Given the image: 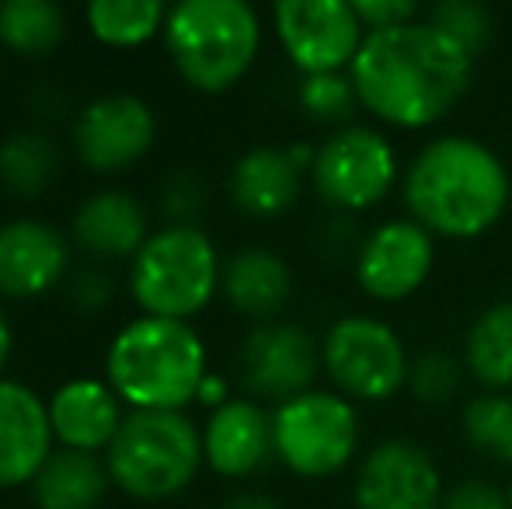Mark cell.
Here are the masks:
<instances>
[{
    "label": "cell",
    "instance_id": "cell-10",
    "mask_svg": "<svg viewBox=\"0 0 512 509\" xmlns=\"http://www.w3.org/2000/svg\"><path fill=\"white\" fill-rule=\"evenodd\" d=\"M279 46L304 77L349 74L366 28L349 0H279L272 7Z\"/></svg>",
    "mask_w": 512,
    "mask_h": 509
},
{
    "label": "cell",
    "instance_id": "cell-28",
    "mask_svg": "<svg viewBox=\"0 0 512 509\" xmlns=\"http://www.w3.org/2000/svg\"><path fill=\"white\" fill-rule=\"evenodd\" d=\"M425 21L432 28L446 35L453 46H460L474 63H478L481 53H488L495 39V14L488 4H478V0H439L425 11Z\"/></svg>",
    "mask_w": 512,
    "mask_h": 509
},
{
    "label": "cell",
    "instance_id": "cell-37",
    "mask_svg": "<svg viewBox=\"0 0 512 509\" xmlns=\"http://www.w3.org/2000/svg\"><path fill=\"white\" fill-rule=\"evenodd\" d=\"M223 509H279V503L272 496H265V492H241V496L227 499Z\"/></svg>",
    "mask_w": 512,
    "mask_h": 509
},
{
    "label": "cell",
    "instance_id": "cell-11",
    "mask_svg": "<svg viewBox=\"0 0 512 509\" xmlns=\"http://www.w3.org/2000/svg\"><path fill=\"white\" fill-rule=\"evenodd\" d=\"M241 381L255 398L283 401L300 398L314 391V381L321 374V342L297 321H269L255 325V332L244 339L241 353Z\"/></svg>",
    "mask_w": 512,
    "mask_h": 509
},
{
    "label": "cell",
    "instance_id": "cell-21",
    "mask_svg": "<svg viewBox=\"0 0 512 509\" xmlns=\"http://www.w3.org/2000/svg\"><path fill=\"white\" fill-rule=\"evenodd\" d=\"M74 238L98 258H126L147 245V213L129 192L105 189L88 196L74 213Z\"/></svg>",
    "mask_w": 512,
    "mask_h": 509
},
{
    "label": "cell",
    "instance_id": "cell-31",
    "mask_svg": "<svg viewBox=\"0 0 512 509\" xmlns=\"http://www.w3.org/2000/svg\"><path fill=\"white\" fill-rule=\"evenodd\" d=\"M206 206V182L189 168H178L161 185V210L175 227H189Z\"/></svg>",
    "mask_w": 512,
    "mask_h": 509
},
{
    "label": "cell",
    "instance_id": "cell-9",
    "mask_svg": "<svg viewBox=\"0 0 512 509\" xmlns=\"http://www.w3.org/2000/svg\"><path fill=\"white\" fill-rule=\"evenodd\" d=\"M314 192L335 213H363L384 203L398 185V154L380 129L345 126L317 147L310 168Z\"/></svg>",
    "mask_w": 512,
    "mask_h": 509
},
{
    "label": "cell",
    "instance_id": "cell-13",
    "mask_svg": "<svg viewBox=\"0 0 512 509\" xmlns=\"http://www.w3.org/2000/svg\"><path fill=\"white\" fill-rule=\"evenodd\" d=\"M443 478L432 454L415 440H384L370 447L356 471L352 503L356 509H436Z\"/></svg>",
    "mask_w": 512,
    "mask_h": 509
},
{
    "label": "cell",
    "instance_id": "cell-12",
    "mask_svg": "<svg viewBox=\"0 0 512 509\" xmlns=\"http://www.w3.org/2000/svg\"><path fill=\"white\" fill-rule=\"evenodd\" d=\"M436 265V238L411 217L384 220L366 234L356 258V283L370 300L398 304L418 293Z\"/></svg>",
    "mask_w": 512,
    "mask_h": 509
},
{
    "label": "cell",
    "instance_id": "cell-36",
    "mask_svg": "<svg viewBox=\"0 0 512 509\" xmlns=\"http://www.w3.org/2000/svg\"><path fill=\"white\" fill-rule=\"evenodd\" d=\"M199 401L203 405H227V381L223 377H213V374H206V381H203V387H199Z\"/></svg>",
    "mask_w": 512,
    "mask_h": 509
},
{
    "label": "cell",
    "instance_id": "cell-5",
    "mask_svg": "<svg viewBox=\"0 0 512 509\" xmlns=\"http://www.w3.org/2000/svg\"><path fill=\"white\" fill-rule=\"evenodd\" d=\"M203 461V436L182 412H133L108 443L105 468L129 496L168 499L196 478Z\"/></svg>",
    "mask_w": 512,
    "mask_h": 509
},
{
    "label": "cell",
    "instance_id": "cell-20",
    "mask_svg": "<svg viewBox=\"0 0 512 509\" xmlns=\"http://www.w3.org/2000/svg\"><path fill=\"white\" fill-rule=\"evenodd\" d=\"M223 297L237 314L269 325L283 314L293 297V269L272 248H241L223 265Z\"/></svg>",
    "mask_w": 512,
    "mask_h": 509
},
{
    "label": "cell",
    "instance_id": "cell-6",
    "mask_svg": "<svg viewBox=\"0 0 512 509\" xmlns=\"http://www.w3.org/2000/svg\"><path fill=\"white\" fill-rule=\"evenodd\" d=\"M220 279V255L209 234L199 231L196 224H168L150 234L147 245L136 252L129 286L143 314L189 321L213 300Z\"/></svg>",
    "mask_w": 512,
    "mask_h": 509
},
{
    "label": "cell",
    "instance_id": "cell-25",
    "mask_svg": "<svg viewBox=\"0 0 512 509\" xmlns=\"http://www.w3.org/2000/svg\"><path fill=\"white\" fill-rule=\"evenodd\" d=\"M63 32H67V14L53 0H0V42L14 53H53Z\"/></svg>",
    "mask_w": 512,
    "mask_h": 509
},
{
    "label": "cell",
    "instance_id": "cell-24",
    "mask_svg": "<svg viewBox=\"0 0 512 509\" xmlns=\"http://www.w3.org/2000/svg\"><path fill=\"white\" fill-rule=\"evenodd\" d=\"M56 171H60V150L46 133L21 129L0 143V182L14 196H42L53 185Z\"/></svg>",
    "mask_w": 512,
    "mask_h": 509
},
{
    "label": "cell",
    "instance_id": "cell-23",
    "mask_svg": "<svg viewBox=\"0 0 512 509\" xmlns=\"http://www.w3.org/2000/svg\"><path fill=\"white\" fill-rule=\"evenodd\" d=\"M464 367L485 391L512 387V300L485 307L464 335Z\"/></svg>",
    "mask_w": 512,
    "mask_h": 509
},
{
    "label": "cell",
    "instance_id": "cell-8",
    "mask_svg": "<svg viewBox=\"0 0 512 509\" xmlns=\"http://www.w3.org/2000/svg\"><path fill=\"white\" fill-rule=\"evenodd\" d=\"M321 367L342 398L377 405L405 391L411 356L394 325L370 314H349L324 332Z\"/></svg>",
    "mask_w": 512,
    "mask_h": 509
},
{
    "label": "cell",
    "instance_id": "cell-16",
    "mask_svg": "<svg viewBox=\"0 0 512 509\" xmlns=\"http://www.w3.org/2000/svg\"><path fill=\"white\" fill-rule=\"evenodd\" d=\"M49 405L28 384L0 381V489L35 482L49 461Z\"/></svg>",
    "mask_w": 512,
    "mask_h": 509
},
{
    "label": "cell",
    "instance_id": "cell-22",
    "mask_svg": "<svg viewBox=\"0 0 512 509\" xmlns=\"http://www.w3.org/2000/svg\"><path fill=\"white\" fill-rule=\"evenodd\" d=\"M39 509H95L108 489V468L84 450H53L32 482Z\"/></svg>",
    "mask_w": 512,
    "mask_h": 509
},
{
    "label": "cell",
    "instance_id": "cell-17",
    "mask_svg": "<svg viewBox=\"0 0 512 509\" xmlns=\"http://www.w3.org/2000/svg\"><path fill=\"white\" fill-rule=\"evenodd\" d=\"M70 269V248L46 220H7L0 224V293L35 297L56 286Z\"/></svg>",
    "mask_w": 512,
    "mask_h": 509
},
{
    "label": "cell",
    "instance_id": "cell-33",
    "mask_svg": "<svg viewBox=\"0 0 512 509\" xmlns=\"http://www.w3.org/2000/svg\"><path fill=\"white\" fill-rule=\"evenodd\" d=\"M352 11L363 21L366 35L370 32H391V28L422 21L425 11L415 0H352Z\"/></svg>",
    "mask_w": 512,
    "mask_h": 509
},
{
    "label": "cell",
    "instance_id": "cell-27",
    "mask_svg": "<svg viewBox=\"0 0 512 509\" xmlns=\"http://www.w3.org/2000/svg\"><path fill=\"white\" fill-rule=\"evenodd\" d=\"M460 429H464V440L471 443V450L512 468V394H474L460 412Z\"/></svg>",
    "mask_w": 512,
    "mask_h": 509
},
{
    "label": "cell",
    "instance_id": "cell-1",
    "mask_svg": "<svg viewBox=\"0 0 512 509\" xmlns=\"http://www.w3.org/2000/svg\"><path fill=\"white\" fill-rule=\"evenodd\" d=\"M349 77L359 105L398 129L436 126L460 105L474 77V60L429 21L370 32Z\"/></svg>",
    "mask_w": 512,
    "mask_h": 509
},
{
    "label": "cell",
    "instance_id": "cell-35",
    "mask_svg": "<svg viewBox=\"0 0 512 509\" xmlns=\"http://www.w3.org/2000/svg\"><path fill=\"white\" fill-rule=\"evenodd\" d=\"M70 300L77 304V311H102V307L112 300V279L98 269H81L70 276Z\"/></svg>",
    "mask_w": 512,
    "mask_h": 509
},
{
    "label": "cell",
    "instance_id": "cell-34",
    "mask_svg": "<svg viewBox=\"0 0 512 509\" xmlns=\"http://www.w3.org/2000/svg\"><path fill=\"white\" fill-rule=\"evenodd\" d=\"M436 509H512L509 492L499 485L485 482V478H464L453 489L443 492Z\"/></svg>",
    "mask_w": 512,
    "mask_h": 509
},
{
    "label": "cell",
    "instance_id": "cell-30",
    "mask_svg": "<svg viewBox=\"0 0 512 509\" xmlns=\"http://www.w3.org/2000/svg\"><path fill=\"white\" fill-rule=\"evenodd\" d=\"M297 102L307 112V119L314 123H328V126H349V119L356 116L359 105V91L352 84L349 74H310L300 81L297 88Z\"/></svg>",
    "mask_w": 512,
    "mask_h": 509
},
{
    "label": "cell",
    "instance_id": "cell-19",
    "mask_svg": "<svg viewBox=\"0 0 512 509\" xmlns=\"http://www.w3.org/2000/svg\"><path fill=\"white\" fill-rule=\"evenodd\" d=\"M49 422H53V436L67 450H108L122 426L119 401L115 391L105 381L95 377H77L53 391L49 398Z\"/></svg>",
    "mask_w": 512,
    "mask_h": 509
},
{
    "label": "cell",
    "instance_id": "cell-26",
    "mask_svg": "<svg viewBox=\"0 0 512 509\" xmlns=\"http://www.w3.org/2000/svg\"><path fill=\"white\" fill-rule=\"evenodd\" d=\"M88 28L108 46H140L168 21L161 0H91Z\"/></svg>",
    "mask_w": 512,
    "mask_h": 509
},
{
    "label": "cell",
    "instance_id": "cell-18",
    "mask_svg": "<svg viewBox=\"0 0 512 509\" xmlns=\"http://www.w3.org/2000/svg\"><path fill=\"white\" fill-rule=\"evenodd\" d=\"M206 464L223 478H248L276 454L272 415L251 398H230L213 408L203 429Z\"/></svg>",
    "mask_w": 512,
    "mask_h": 509
},
{
    "label": "cell",
    "instance_id": "cell-7",
    "mask_svg": "<svg viewBox=\"0 0 512 509\" xmlns=\"http://www.w3.org/2000/svg\"><path fill=\"white\" fill-rule=\"evenodd\" d=\"M276 457L300 478H331L359 450V412L338 391H314L276 405L272 412Z\"/></svg>",
    "mask_w": 512,
    "mask_h": 509
},
{
    "label": "cell",
    "instance_id": "cell-15",
    "mask_svg": "<svg viewBox=\"0 0 512 509\" xmlns=\"http://www.w3.org/2000/svg\"><path fill=\"white\" fill-rule=\"evenodd\" d=\"M314 143H293V147H255L237 157L230 168V203L255 220H272L293 210L304 189V175L314 168Z\"/></svg>",
    "mask_w": 512,
    "mask_h": 509
},
{
    "label": "cell",
    "instance_id": "cell-2",
    "mask_svg": "<svg viewBox=\"0 0 512 509\" xmlns=\"http://www.w3.org/2000/svg\"><path fill=\"white\" fill-rule=\"evenodd\" d=\"M408 217L432 238L474 241L488 234L512 203V175L502 157L474 136H436L401 175Z\"/></svg>",
    "mask_w": 512,
    "mask_h": 509
},
{
    "label": "cell",
    "instance_id": "cell-14",
    "mask_svg": "<svg viewBox=\"0 0 512 509\" xmlns=\"http://www.w3.org/2000/svg\"><path fill=\"white\" fill-rule=\"evenodd\" d=\"M154 136L157 119L143 98L102 95L77 116L74 147L91 171H122L147 154Z\"/></svg>",
    "mask_w": 512,
    "mask_h": 509
},
{
    "label": "cell",
    "instance_id": "cell-38",
    "mask_svg": "<svg viewBox=\"0 0 512 509\" xmlns=\"http://www.w3.org/2000/svg\"><path fill=\"white\" fill-rule=\"evenodd\" d=\"M7 356H11V325H7L4 311H0V370H4Z\"/></svg>",
    "mask_w": 512,
    "mask_h": 509
},
{
    "label": "cell",
    "instance_id": "cell-39",
    "mask_svg": "<svg viewBox=\"0 0 512 509\" xmlns=\"http://www.w3.org/2000/svg\"><path fill=\"white\" fill-rule=\"evenodd\" d=\"M506 492H509V506H512V485H509V489H506Z\"/></svg>",
    "mask_w": 512,
    "mask_h": 509
},
{
    "label": "cell",
    "instance_id": "cell-29",
    "mask_svg": "<svg viewBox=\"0 0 512 509\" xmlns=\"http://www.w3.org/2000/svg\"><path fill=\"white\" fill-rule=\"evenodd\" d=\"M464 377V356H453L450 349H425V353L411 356L405 391L422 405H446L460 394Z\"/></svg>",
    "mask_w": 512,
    "mask_h": 509
},
{
    "label": "cell",
    "instance_id": "cell-32",
    "mask_svg": "<svg viewBox=\"0 0 512 509\" xmlns=\"http://www.w3.org/2000/svg\"><path fill=\"white\" fill-rule=\"evenodd\" d=\"M366 245V234L359 231V220L352 213H335V217L324 220L321 234H317V248L328 262H349L356 265L359 252Z\"/></svg>",
    "mask_w": 512,
    "mask_h": 509
},
{
    "label": "cell",
    "instance_id": "cell-4",
    "mask_svg": "<svg viewBox=\"0 0 512 509\" xmlns=\"http://www.w3.org/2000/svg\"><path fill=\"white\" fill-rule=\"evenodd\" d=\"M164 42L185 84L220 95L255 67L262 21L244 0H182L168 11Z\"/></svg>",
    "mask_w": 512,
    "mask_h": 509
},
{
    "label": "cell",
    "instance_id": "cell-3",
    "mask_svg": "<svg viewBox=\"0 0 512 509\" xmlns=\"http://www.w3.org/2000/svg\"><path fill=\"white\" fill-rule=\"evenodd\" d=\"M108 387L136 412H182L206 381V346L189 321L143 318L119 328L105 356Z\"/></svg>",
    "mask_w": 512,
    "mask_h": 509
}]
</instances>
